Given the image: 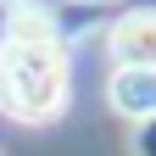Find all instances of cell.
Listing matches in <instances>:
<instances>
[{"label":"cell","instance_id":"obj_2","mask_svg":"<svg viewBox=\"0 0 156 156\" xmlns=\"http://www.w3.org/2000/svg\"><path fill=\"white\" fill-rule=\"evenodd\" d=\"M117 67H151L156 73V11H123L106 34Z\"/></svg>","mask_w":156,"mask_h":156},{"label":"cell","instance_id":"obj_1","mask_svg":"<svg viewBox=\"0 0 156 156\" xmlns=\"http://www.w3.org/2000/svg\"><path fill=\"white\" fill-rule=\"evenodd\" d=\"M67 101V50L62 39L0 50V112L17 123H45Z\"/></svg>","mask_w":156,"mask_h":156},{"label":"cell","instance_id":"obj_3","mask_svg":"<svg viewBox=\"0 0 156 156\" xmlns=\"http://www.w3.org/2000/svg\"><path fill=\"white\" fill-rule=\"evenodd\" d=\"M112 106L134 123H151L156 117V73L151 67H117L112 73Z\"/></svg>","mask_w":156,"mask_h":156},{"label":"cell","instance_id":"obj_4","mask_svg":"<svg viewBox=\"0 0 156 156\" xmlns=\"http://www.w3.org/2000/svg\"><path fill=\"white\" fill-rule=\"evenodd\" d=\"M89 6H101V0H89Z\"/></svg>","mask_w":156,"mask_h":156}]
</instances>
